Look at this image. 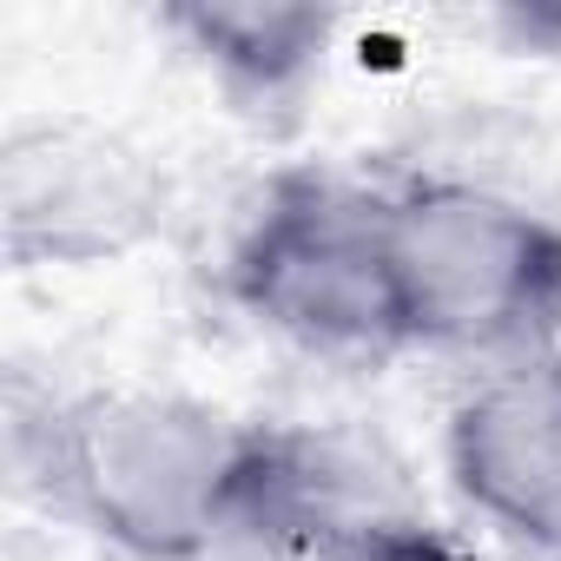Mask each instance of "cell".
<instances>
[{
  "label": "cell",
  "mask_w": 561,
  "mask_h": 561,
  "mask_svg": "<svg viewBox=\"0 0 561 561\" xmlns=\"http://www.w3.org/2000/svg\"><path fill=\"white\" fill-rule=\"evenodd\" d=\"M152 21L251 119L298 113L344 27V14L318 0H165Z\"/></svg>",
  "instance_id": "obj_7"
},
{
  "label": "cell",
  "mask_w": 561,
  "mask_h": 561,
  "mask_svg": "<svg viewBox=\"0 0 561 561\" xmlns=\"http://www.w3.org/2000/svg\"><path fill=\"white\" fill-rule=\"evenodd\" d=\"M165 225L159 165L87 113H27L0 146V244L14 271H93Z\"/></svg>",
  "instance_id": "obj_4"
},
{
  "label": "cell",
  "mask_w": 561,
  "mask_h": 561,
  "mask_svg": "<svg viewBox=\"0 0 561 561\" xmlns=\"http://www.w3.org/2000/svg\"><path fill=\"white\" fill-rule=\"evenodd\" d=\"M397 469L344 430L311 423H251L225 548L251 561H337L377 515L403 508Z\"/></svg>",
  "instance_id": "obj_6"
},
{
  "label": "cell",
  "mask_w": 561,
  "mask_h": 561,
  "mask_svg": "<svg viewBox=\"0 0 561 561\" xmlns=\"http://www.w3.org/2000/svg\"><path fill=\"white\" fill-rule=\"evenodd\" d=\"M383 192L410 351L489 370L561 344V218L456 172H403Z\"/></svg>",
  "instance_id": "obj_3"
},
{
  "label": "cell",
  "mask_w": 561,
  "mask_h": 561,
  "mask_svg": "<svg viewBox=\"0 0 561 561\" xmlns=\"http://www.w3.org/2000/svg\"><path fill=\"white\" fill-rule=\"evenodd\" d=\"M456 502L515 554L561 561V344L476 370L443 416Z\"/></svg>",
  "instance_id": "obj_5"
},
{
  "label": "cell",
  "mask_w": 561,
  "mask_h": 561,
  "mask_svg": "<svg viewBox=\"0 0 561 561\" xmlns=\"http://www.w3.org/2000/svg\"><path fill=\"white\" fill-rule=\"evenodd\" d=\"M244 430L185 390L93 383L21 416L14 456L47 508L100 548L126 561H211L225 548Z\"/></svg>",
  "instance_id": "obj_1"
},
{
  "label": "cell",
  "mask_w": 561,
  "mask_h": 561,
  "mask_svg": "<svg viewBox=\"0 0 561 561\" xmlns=\"http://www.w3.org/2000/svg\"><path fill=\"white\" fill-rule=\"evenodd\" d=\"M482 27L502 54L561 60V0H502V8L482 14Z\"/></svg>",
  "instance_id": "obj_8"
},
{
  "label": "cell",
  "mask_w": 561,
  "mask_h": 561,
  "mask_svg": "<svg viewBox=\"0 0 561 561\" xmlns=\"http://www.w3.org/2000/svg\"><path fill=\"white\" fill-rule=\"evenodd\" d=\"M231 305L311 357L383 364L410 351L390 192L331 165H277L225 251Z\"/></svg>",
  "instance_id": "obj_2"
}]
</instances>
